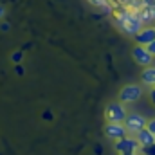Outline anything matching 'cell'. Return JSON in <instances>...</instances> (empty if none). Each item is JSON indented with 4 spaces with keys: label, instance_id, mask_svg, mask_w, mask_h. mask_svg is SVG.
<instances>
[{
    "label": "cell",
    "instance_id": "obj_1",
    "mask_svg": "<svg viewBox=\"0 0 155 155\" xmlns=\"http://www.w3.org/2000/svg\"><path fill=\"white\" fill-rule=\"evenodd\" d=\"M116 24H117V27H119L124 35H128V36H135V35L144 27L143 20H141L139 15H137V11H134V9H130V7L121 9V11H116Z\"/></svg>",
    "mask_w": 155,
    "mask_h": 155
},
{
    "label": "cell",
    "instance_id": "obj_2",
    "mask_svg": "<svg viewBox=\"0 0 155 155\" xmlns=\"http://www.w3.org/2000/svg\"><path fill=\"white\" fill-rule=\"evenodd\" d=\"M126 117H128V112L124 108V103L114 101V103L107 105V108H105V119H107V123H124Z\"/></svg>",
    "mask_w": 155,
    "mask_h": 155
},
{
    "label": "cell",
    "instance_id": "obj_3",
    "mask_svg": "<svg viewBox=\"0 0 155 155\" xmlns=\"http://www.w3.org/2000/svg\"><path fill=\"white\" fill-rule=\"evenodd\" d=\"M143 96V88L139 85H124L119 92V101L124 105H132L135 101H139Z\"/></svg>",
    "mask_w": 155,
    "mask_h": 155
},
{
    "label": "cell",
    "instance_id": "obj_4",
    "mask_svg": "<svg viewBox=\"0 0 155 155\" xmlns=\"http://www.w3.org/2000/svg\"><path fill=\"white\" fill-rule=\"evenodd\" d=\"M124 126H126L128 134L135 135V134H139L141 130H144L148 126V119L144 116H141V114H135L134 112V114H128L126 121H124Z\"/></svg>",
    "mask_w": 155,
    "mask_h": 155
},
{
    "label": "cell",
    "instance_id": "obj_5",
    "mask_svg": "<svg viewBox=\"0 0 155 155\" xmlns=\"http://www.w3.org/2000/svg\"><path fill=\"white\" fill-rule=\"evenodd\" d=\"M114 148H116V152L119 155H123V153H135V152H139V150H141V144L137 143V139H135V137L126 135V137H123L121 141H116Z\"/></svg>",
    "mask_w": 155,
    "mask_h": 155
},
{
    "label": "cell",
    "instance_id": "obj_6",
    "mask_svg": "<svg viewBox=\"0 0 155 155\" xmlns=\"http://www.w3.org/2000/svg\"><path fill=\"white\" fill-rule=\"evenodd\" d=\"M132 58H134L135 63H139L141 67H152V65H153V60H155L146 47L137 45V43H135L134 49H132Z\"/></svg>",
    "mask_w": 155,
    "mask_h": 155
},
{
    "label": "cell",
    "instance_id": "obj_7",
    "mask_svg": "<svg viewBox=\"0 0 155 155\" xmlns=\"http://www.w3.org/2000/svg\"><path fill=\"white\" fill-rule=\"evenodd\" d=\"M105 135L116 143V141H121L123 137L128 135V130H126L124 123H107L105 124Z\"/></svg>",
    "mask_w": 155,
    "mask_h": 155
},
{
    "label": "cell",
    "instance_id": "obj_8",
    "mask_svg": "<svg viewBox=\"0 0 155 155\" xmlns=\"http://www.w3.org/2000/svg\"><path fill=\"white\" fill-rule=\"evenodd\" d=\"M135 43L137 45H143V47H148L152 41H155V29H153V25H144L135 36Z\"/></svg>",
    "mask_w": 155,
    "mask_h": 155
},
{
    "label": "cell",
    "instance_id": "obj_9",
    "mask_svg": "<svg viewBox=\"0 0 155 155\" xmlns=\"http://www.w3.org/2000/svg\"><path fill=\"white\" fill-rule=\"evenodd\" d=\"M135 139H137V143L141 144V148H146V146H150V144L155 143V135L148 130V128H144V130H141L139 134H135Z\"/></svg>",
    "mask_w": 155,
    "mask_h": 155
},
{
    "label": "cell",
    "instance_id": "obj_10",
    "mask_svg": "<svg viewBox=\"0 0 155 155\" xmlns=\"http://www.w3.org/2000/svg\"><path fill=\"white\" fill-rule=\"evenodd\" d=\"M141 81H143V85H146V87H155V65L152 67H144V71L141 72Z\"/></svg>",
    "mask_w": 155,
    "mask_h": 155
},
{
    "label": "cell",
    "instance_id": "obj_11",
    "mask_svg": "<svg viewBox=\"0 0 155 155\" xmlns=\"http://www.w3.org/2000/svg\"><path fill=\"white\" fill-rule=\"evenodd\" d=\"M94 5H97L103 13H112V5H110V2L108 0H90Z\"/></svg>",
    "mask_w": 155,
    "mask_h": 155
},
{
    "label": "cell",
    "instance_id": "obj_12",
    "mask_svg": "<svg viewBox=\"0 0 155 155\" xmlns=\"http://www.w3.org/2000/svg\"><path fill=\"white\" fill-rule=\"evenodd\" d=\"M11 61H13L15 65H20V63L24 61V52H22V51H15V52L11 54Z\"/></svg>",
    "mask_w": 155,
    "mask_h": 155
},
{
    "label": "cell",
    "instance_id": "obj_13",
    "mask_svg": "<svg viewBox=\"0 0 155 155\" xmlns=\"http://www.w3.org/2000/svg\"><path fill=\"white\" fill-rule=\"evenodd\" d=\"M139 152H141V155H155V143L146 146V148H141Z\"/></svg>",
    "mask_w": 155,
    "mask_h": 155
},
{
    "label": "cell",
    "instance_id": "obj_14",
    "mask_svg": "<svg viewBox=\"0 0 155 155\" xmlns=\"http://www.w3.org/2000/svg\"><path fill=\"white\" fill-rule=\"evenodd\" d=\"M0 31H4V33H7V31H11V24L9 22H0Z\"/></svg>",
    "mask_w": 155,
    "mask_h": 155
},
{
    "label": "cell",
    "instance_id": "obj_15",
    "mask_svg": "<svg viewBox=\"0 0 155 155\" xmlns=\"http://www.w3.org/2000/svg\"><path fill=\"white\" fill-rule=\"evenodd\" d=\"M15 72H16L18 76H24V74H25V69H24V65H22V63H20V65H16V67H15Z\"/></svg>",
    "mask_w": 155,
    "mask_h": 155
},
{
    "label": "cell",
    "instance_id": "obj_16",
    "mask_svg": "<svg viewBox=\"0 0 155 155\" xmlns=\"http://www.w3.org/2000/svg\"><path fill=\"white\" fill-rule=\"evenodd\" d=\"M146 128H148V130H150V132H152V134L155 135V117L148 121V126H146Z\"/></svg>",
    "mask_w": 155,
    "mask_h": 155
},
{
    "label": "cell",
    "instance_id": "obj_17",
    "mask_svg": "<svg viewBox=\"0 0 155 155\" xmlns=\"http://www.w3.org/2000/svg\"><path fill=\"white\" fill-rule=\"evenodd\" d=\"M148 96H150V103H152V105L155 107V87H152V88H150Z\"/></svg>",
    "mask_w": 155,
    "mask_h": 155
},
{
    "label": "cell",
    "instance_id": "obj_18",
    "mask_svg": "<svg viewBox=\"0 0 155 155\" xmlns=\"http://www.w3.org/2000/svg\"><path fill=\"white\" fill-rule=\"evenodd\" d=\"M5 15H7V9H5V5H2V4H0V22L5 18Z\"/></svg>",
    "mask_w": 155,
    "mask_h": 155
},
{
    "label": "cell",
    "instance_id": "obj_19",
    "mask_svg": "<svg viewBox=\"0 0 155 155\" xmlns=\"http://www.w3.org/2000/svg\"><path fill=\"white\" fill-rule=\"evenodd\" d=\"M146 49L150 51V54H152V56H153V58H155V41H152V43H150V45H148Z\"/></svg>",
    "mask_w": 155,
    "mask_h": 155
},
{
    "label": "cell",
    "instance_id": "obj_20",
    "mask_svg": "<svg viewBox=\"0 0 155 155\" xmlns=\"http://www.w3.org/2000/svg\"><path fill=\"white\" fill-rule=\"evenodd\" d=\"M123 155H141V152H135V153H123Z\"/></svg>",
    "mask_w": 155,
    "mask_h": 155
},
{
    "label": "cell",
    "instance_id": "obj_21",
    "mask_svg": "<svg viewBox=\"0 0 155 155\" xmlns=\"http://www.w3.org/2000/svg\"><path fill=\"white\" fill-rule=\"evenodd\" d=\"M153 29H155V24H153Z\"/></svg>",
    "mask_w": 155,
    "mask_h": 155
}]
</instances>
